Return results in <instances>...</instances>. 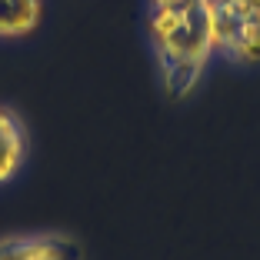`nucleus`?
<instances>
[{
  "instance_id": "nucleus-1",
  "label": "nucleus",
  "mask_w": 260,
  "mask_h": 260,
  "mask_svg": "<svg viewBox=\"0 0 260 260\" xmlns=\"http://www.w3.org/2000/svg\"><path fill=\"white\" fill-rule=\"evenodd\" d=\"M140 30L164 97L170 104L193 97L217 60L210 0H140Z\"/></svg>"
},
{
  "instance_id": "nucleus-4",
  "label": "nucleus",
  "mask_w": 260,
  "mask_h": 260,
  "mask_svg": "<svg viewBox=\"0 0 260 260\" xmlns=\"http://www.w3.org/2000/svg\"><path fill=\"white\" fill-rule=\"evenodd\" d=\"M30 160V127L20 110L0 104V190L10 187Z\"/></svg>"
},
{
  "instance_id": "nucleus-5",
  "label": "nucleus",
  "mask_w": 260,
  "mask_h": 260,
  "mask_svg": "<svg viewBox=\"0 0 260 260\" xmlns=\"http://www.w3.org/2000/svg\"><path fill=\"white\" fill-rule=\"evenodd\" d=\"M44 0H0V44H17L40 30Z\"/></svg>"
},
{
  "instance_id": "nucleus-2",
  "label": "nucleus",
  "mask_w": 260,
  "mask_h": 260,
  "mask_svg": "<svg viewBox=\"0 0 260 260\" xmlns=\"http://www.w3.org/2000/svg\"><path fill=\"white\" fill-rule=\"evenodd\" d=\"M214 54L227 67H260V0H210Z\"/></svg>"
},
{
  "instance_id": "nucleus-3",
  "label": "nucleus",
  "mask_w": 260,
  "mask_h": 260,
  "mask_svg": "<svg viewBox=\"0 0 260 260\" xmlns=\"http://www.w3.org/2000/svg\"><path fill=\"white\" fill-rule=\"evenodd\" d=\"M80 237L67 230H20L0 237V260H84Z\"/></svg>"
}]
</instances>
